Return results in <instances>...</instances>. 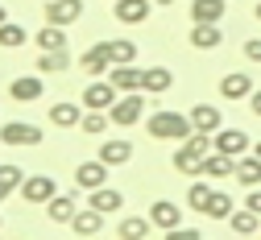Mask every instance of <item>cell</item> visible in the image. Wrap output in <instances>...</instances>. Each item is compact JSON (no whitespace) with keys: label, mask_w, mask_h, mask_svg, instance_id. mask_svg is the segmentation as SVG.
I'll list each match as a JSON object with an SVG mask.
<instances>
[{"label":"cell","mask_w":261,"mask_h":240,"mask_svg":"<svg viewBox=\"0 0 261 240\" xmlns=\"http://www.w3.org/2000/svg\"><path fill=\"white\" fill-rule=\"evenodd\" d=\"M199 174L212 178V182H220V178H237V157H228V153L212 149V153L199 162Z\"/></svg>","instance_id":"cell-6"},{"label":"cell","mask_w":261,"mask_h":240,"mask_svg":"<svg viewBox=\"0 0 261 240\" xmlns=\"http://www.w3.org/2000/svg\"><path fill=\"white\" fill-rule=\"evenodd\" d=\"M71 228H75V236H100V232H104V211H95L91 203H87V207L75 211Z\"/></svg>","instance_id":"cell-17"},{"label":"cell","mask_w":261,"mask_h":240,"mask_svg":"<svg viewBox=\"0 0 261 240\" xmlns=\"http://www.w3.org/2000/svg\"><path fill=\"white\" fill-rule=\"evenodd\" d=\"M108 79H112V87H116V91H141L145 71H141L137 62H120V66H112V71H108Z\"/></svg>","instance_id":"cell-10"},{"label":"cell","mask_w":261,"mask_h":240,"mask_svg":"<svg viewBox=\"0 0 261 240\" xmlns=\"http://www.w3.org/2000/svg\"><path fill=\"white\" fill-rule=\"evenodd\" d=\"M25 42H29V33H25L21 21H5V25H0V46H5V50H17Z\"/></svg>","instance_id":"cell-33"},{"label":"cell","mask_w":261,"mask_h":240,"mask_svg":"<svg viewBox=\"0 0 261 240\" xmlns=\"http://www.w3.org/2000/svg\"><path fill=\"white\" fill-rule=\"evenodd\" d=\"M149 220H153V228L170 232V228L182 224V207H178V203H170V199H158L153 207H149Z\"/></svg>","instance_id":"cell-14"},{"label":"cell","mask_w":261,"mask_h":240,"mask_svg":"<svg viewBox=\"0 0 261 240\" xmlns=\"http://www.w3.org/2000/svg\"><path fill=\"white\" fill-rule=\"evenodd\" d=\"M108 116H112L116 128H133V124L145 116V91H120L116 104L108 108Z\"/></svg>","instance_id":"cell-3"},{"label":"cell","mask_w":261,"mask_h":240,"mask_svg":"<svg viewBox=\"0 0 261 240\" xmlns=\"http://www.w3.org/2000/svg\"><path fill=\"white\" fill-rule=\"evenodd\" d=\"M100 157H104L108 166H124L128 157H133V145H128L124 137H108V141L100 145Z\"/></svg>","instance_id":"cell-23"},{"label":"cell","mask_w":261,"mask_h":240,"mask_svg":"<svg viewBox=\"0 0 261 240\" xmlns=\"http://www.w3.org/2000/svg\"><path fill=\"white\" fill-rule=\"evenodd\" d=\"M83 120V108L79 104H50V124L54 128H75Z\"/></svg>","instance_id":"cell-27"},{"label":"cell","mask_w":261,"mask_h":240,"mask_svg":"<svg viewBox=\"0 0 261 240\" xmlns=\"http://www.w3.org/2000/svg\"><path fill=\"white\" fill-rule=\"evenodd\" d=\"M253 13H257V21H261V5H257V9H253Z\"/></svg>","instance_id":"cell-43"},{"label":"cell","mask_w":261,"mask_h":240,"mask_svg":"<svg viewBox=\"0 0 261 240\" xmlns=\"http://www.w3.org/2000/svg\"><path fill=\"white\" fill-rule=\"evenodd\" d=\"M170 87H174V75L166 71V66H149V71H145V83H141L145 95H166Z\"/></svg>","instance_id":"cell-22"},{"label":"cell","mask_w":261,"mask_h":240,"mask_svg":"<svg viewBox=\"0 0 261 240\" xmlns=\"http://www.w3.org/2000/svg\"><path fill=\"white\" fill-rule=\"evenodd\" d=\"M91 207H95V211H104V216H112V211L124 207V195L112 191V186L104 182V186H95V191H91Z\"/></svg>","instance_id":"cell-21"},{"label":"cell","mask_w":261,"mask_h":240,"mask_svg":"<svg viewBox=\"0 0 261 240\" xmlns=\"http://www.w3.org/2000/svg\"><path fill=\"white\" fill-rule=\"evenodd\" d=\"M249 108H253V116H261V91H253V95H249Z\"/></svg>","instance_id":"cell-39"},{"label":"cell","mask_w":261,"mask_h":240,"mask_svg":"<svg viewBox=\"0 0 261 240\" xmlns=\"http://www.w3.org/2000/svg\"><path fill=\"white\" fill-rule=\"evenodd\" d=\"M228 228H232L237 236H253V232H261V216L253 207H241V211L228 216Z\"/></svg>","instance_id":"cell-26"},{"label":"cell","mask_w":261,"mask_h":240,"mask_svg":"<svg viewBox=\"0 0 261 240\" xmlns=\"http://www.w3.org/2000/svg\"><path fill=\"white\" fill-rule=\"evenodd\" d=\"M54 195H58V186H54L50 174H34V178L21 182V199H25V203H50Z\"/></svg>","instance_id":"cell-11"},{"label":"cell","mask_w":261,"mask_h":240,"mask_svg":"<svg viewBox=\"0 0 261 240\" xmlns=\"http://www.w3.org/2000/svg\"><path fill=\"white\" fill-rule=\"evenodd\" d=\"M149 9H153V0H112V17L120 25H141L149 21Z\"/></svg>","instance_id":"cell-7"},{"label":"cell","mask_w":261,"mask_h":240,"mask_svg":"<svg viewBox=\"0 0 261 240\" xmlns=\"http://www.w3.org/2000/svg\"><path fill=\"white\" fill-rule=\"evenodd\" d=\"M21 182H25V174H21L17 166H0V195H13Z\"/></svg>","instance_id":"cell-36"},{"label":"cell","mask_w":261,"mask_h":240,"mask_svg":"<svg viewBox=\"0 0 261 240\" xmlns=\"http://www.w3.org/2000/svg\"><path fill=\"white\" fill-rule=\"evenodd\" d=\"M212 141H216V149L228 153V157L249 153V132H241V128H220V132H212Z\"/></svg>","instance_id":"cell-12"},{"label":"cell","mask_w":261,"mask_h":240,"mask_svg":"<svg viewBox=\"0 0 261 240\" xmlns=\"http://www.w3.org/2000/svg\"><path fill=\"white\" fill-rule=\"evenodd\" d=\"M212 149H216L212 132H191L187 141H178V149H174V170H178V174H199V162Z\"/></svg>","instance_id":"cell-1"},{"label":"cell","mask_w":261,"mask_h":240,"mask_svg":"<svg viewBox=\"0 0 261 240\" xmlns=\"http://www.w3.org/2000/svg\"><path fill=\"white\" fill-rule=\"evenodd\" d=\"M42 79L38 75H21V79H13L9 83V95L17 99V104H38V99H42Z\"/></svg>","instance_id":"cell-15"},{"label":"cell","mask_w":261,"mask_h":240,"mask_svg":"<svg viewBox=\"0 0 261 240\" xmlns=\"http://www.w3.org/2000/svg\"><path fill=\"white\" fill-rule=\"evenodd\" d=\"M83 17V0H50L46 5V21L50 25H75Z\"/></svg>","instance_id":"cell-13"},{"label":"cell","mask_w":261,"mask_h":240,"mask_svg":"<svg viewBox=\"0 0 261 240\" xmlns=\"http://www.w3.org/2000/svg\"><path fill=\"white\" fill-rule=\"evenodd\" d=\"M108 162L104 157H95V162H79V170H75V186L79 191H95V186H104L108 182Z\"/></svg>","instance_id":"cell-5"},{"label":"cell","mask_w":261,"mask_h":240,"mask_svg":"<svg viewBox=\"0 0 261 240\" xmlns=\"http://www.w3.org/2000/svg\"><path fill=\"white\" fill-rule=\"evenodd\" d=\"M149 228H153V220H141V216H128V220H120L116 236H124V240H145V236H149Z\"/></svg>","instance_id":"cell-31"},{"label":"cell","mask_w":261,"mask_h":240,"mask_svg":"<svg viewBox=\"0 0 261 240\" xmlns=\"http://www.w3.org/2000/svg\"><path fill=\"white\" fill-rule=\"evenodd\" d=\"M0 199H5V195H0Z\"/></svg>","instance_id":"cell-44"},{"label":"cell","mask_w":261,"mask_h":240,"mask_svg":"<svg viewBox=\"0 0 261 240\" xmlns=\"http://www.w3.org/2000/svg\"><path fill=\"white\" fill-rule=\"evenodd\" d=\"M5 21H9V9H5V5H0V25H5Z\"/></svg>","instance_id":"cell-40"},{"label":"cell","mask_w":261,"mask_h":240,"mask_svg":"<svg viewBox=\"0 0 261 240\" xmlns=\"http://www.w3.org/2000/svg\"><path fill=\"white\" fill-rule=\"evenodd\" d=\"M79 124H83V132H87V137H100V132L112 124V116H108V112H100V108H87Z\"/></svg>","instance_id":"cell-34"},{"label":"cell","mask_w":261,"mask_h":240,"mask_svg":"<svg viewBox=\"0 0 261 240\" xmlns=\"http://www.w3.org/2000/svg\"><path fill=\"white\" fill-rule=\"evenodd\" d=\"M153 5H174V0H153Z\"/></svg>","instance_id":"cell-41"},{"label":"cell","mask_w":261,"mask_h":240,"mask_svg":"<svg viewBox=\"0 0 261 240\" xmlns=\"http://www.w3.org/2000/svg\"><path fill=\"white\" fill-rule=\"evenodd\" d=\"M224 0H191V21H224Z\"/></svg>","instance_id":"cell-29"},{"label":"cell","mask_w":261,"mask_h":240,"mask_svg":"<svg viewBox=\"0 0 261 240\" xmlns=\"http://www.w3.org/2000/svg\"><path fill=\"white\" fill-rule=\"evenodd\" d=\"M0 145H5V141H0Z\"/></svg>","instance_id":"cell-45"},{"label":"cell","mask_w":261,"mask_h":240,"mask_svg":"<svg viewBox=\"0 0 261 240\" xmlns=\"http://www.w3.org/2000/svg\"><path fill=\"white\" fill-rule=\"evenodd\" d=\"M191 132H195V124H191V116H182V112L162 108V112L149 116V137H153V141H187Z\"/></svg>","instance_id":"cell-2"},{"label":"cell","mask_w":261,"mask_h":240,"mask_svg":"<svg viewBox=\"0 0 261 240\" xmlns=\"http://www.w3.org/2000/svg\"><path fill=\"white\" fill-rule=\"evenodd\" d=\"M104 50H108L112 66H120V62H133V58H137V46L128 42V38H112V42H104Z\"/></svg>","instance_id":"cell-32"},{"label":"cell","mask_w":261,"mask_h":240,"mask_svg":"<svg viewBox=\"0 0 261 240\" xmlns=\"http://www.w3.org/2000/svg\"><path fill=\"white\" fill-rule=\"evenodd\" d=\"M241 54H245L249 62H261V38H245V46H241Z\"/></svg>","instance_id":"cell-37"},{"label":"cell","mask_w":261,"mask_h":240,"mask_svg":"<svg viewBox=\"0 0 261 240\" xmlns=\"http://www.w3.org/2000/svg\"><path fill=\"white\" fill-rule=\"evenodd\" d=\"M191 124H195V132H220L224 128V116H220L216 104H195L191 108Z\"/></svg>","instance_id":"cell-16"},{"label":"cell","mask_w":261,"mask_h":240,"mask_svg":"<svg viewBox=\"0 0 261 240\" xmlns=\"http://www.w3.org/2000/svg\"><path fill=\"white\" fill-rule=\"evenodd\" d=\"M232 211H237V207H232V199H228L224 191H212V203H207V211H203V216H207V220H228Z\"/></svg>","instance_id":"cell-35"},{"label":"cell","mask_w":261,"mask_h":240,"mask_svg":"<svg viewBox=\"0 0 261 240\" xmlns=\"http://www.w3.org/2000/svg\"><path fill=\"white\" fill-rule=\"evenodd\" d=\"M34 42H38V50H67V25H50L46 21Z\"/></svg>","instance_id":"cell-25"},{"label":"cell","mask_w":261,"mask_h":240,"mask_svg":"<svg viewBox=\"0 0 261 240\" xmlns=\"http://www.w3.org/2000/svg\"><path fill=\"white\" fill-rule=\"evenodd\" d=\"M0 141H5V145H21V149H34V145H42V128L29 124V120H9L5 128H0Z\"/></svg>","instance_id":"cell-4"},{"label":"cell","mask_w":261,"mask_h":240,"mask_svg":"<svg viewBox=\"0 0 261 240\" xmlns=\"http://www.w3.org/2000/svg\"><path fill=\"white\" fill-rule=\"evenodd\" d=\"M75 211H79L75 195H54V199L46 203V216H50V224H71V220H75Z\"/></svg>","instance_id":"cell-19"},{"label":"cell","mask_w":261,"mask_h":240,"mask_svg":"<svg viewBox=\"0 0 261 240\" xmlns=\"http://www.w3.org/2000/svg\"><path fill=\"white\" fill-rule=\"evenodd\" d=\"M237 182L249 191V186H261V157L257 153H241L237 157Z\"/></svg>","instance_id":"cell-20"},{"label":"cell","mask_w":261,"mask_h":240,"mask_svg":"<svg viewBox=\"0 0 261 240\" xmlns=\"http://www.w3.org/2000/svg\"><path fill=\"white\" fill-rule=\"evenodd\" d=\"M220 95H224V99H249V95H253V79H249V71L224 75V79H220Z\"/></svg>","instance_id":"cell-18"},{"label":"cell","mask_w":261,"mask_h":240,"mask_svg":"<svg viewBox=\"0 0 261 240\" xmlns=\"http://www.w3.org/2000/svg\"><path fill=\"white\" fill-rule=\"evenodd\" d=\"M212 191H216V186H212V178H203V174H199V182H191V191H187V203H191L195 211H207Z\"/></svg>","instance_id":"cell-30"},{"label":"cell","mask_w":261,"mask_h":240,"mask_svg":"<svg viewBox=\"0 0 261 240\" xmlns=\"http://www.w3.org/2000/svg\"><path fill=\"white\" fill-rule=\"evenodd\" d=\"M245 207H253L261 216V186H249V199H245Z\"/></svg>","instance_id":"cell-38"},{"label":"cell","mask_w":261,"mask_h":240,"mask_svg":"<svg viewBox=\"0 0 261 240\" xmlns=\"http://www.w3.org/2000/svg\"><path fill=\"white\" fill-rule=\"evenodd\" d=\"M116 87H112V79H95V83H87V91H83V108H100V112H108L112 104H116Z\"/></svg>","instance_id":"cell-8"},{"label":"cell","mask_w":261,"mask_h":240,"mask_svg":"<svg viewBox=\"0 0 261 240\" xmlns=\"http://www.w3.org/2000/svg\"><path fill=\"white\" fill-rule=\"evenodd\" d=\"M67 66H71V54H67V50H42V54H38V66H34V71L58 75V71H67Z\"/></svg>","instance_id":"cell-28"},{"label":"cell","mask_w":261,"mask_h":240,"mask_svg":"<svg viewBox=\"0 0 261 240\" xmlns=\"http://www.w3.org/2000/svg\"><path fill=\"white\" fill-rule=\"evenodd\" d=\"M79 66H83L87 75H108V71H112V58H108L104 42H100V46H91V50H87V54L79 58Z\"/></svg>","instance_id":"cell-24"},{"label":"cell","mask_w":261,"mask_h":240,"mask_svg":"<svg viewBox=\"0 0 261 240\" xmlns=\"http://www.w3.org/2000/svg\"><path fill=\"white\" fill-rule=\"evenodd\" d=\"M253 153H257V157H261V141H257V149H253Z\"/></svg>","instance_id":"cell-42"},{"label":"cell","mask_w":261,"mask_h":240,"mask_svg":"<svg viewBox=\"0 0 261 240\" xmlns=\"http://www.w3.org/2000/svg\"><path fill=\"white\" fill-rule=\"evenodd\" d=\"M220 42H224L220 21H191V46L195 50H216Z\"/></svg>","instance_id":"cell-9"}]
</instances>
